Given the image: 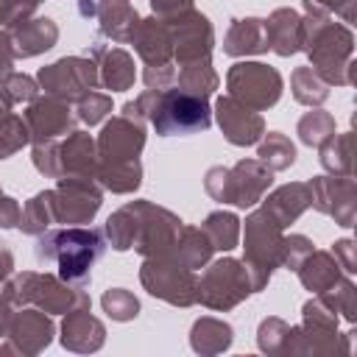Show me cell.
I'll list each match as a JSON object with an SVG mask.
<instances>
[{
	"mask_svg": "<svg viewBox=\"0 0 357 357\" xmlns=\"http://www.w3.org/2000/svg\"><path fill=\"white\" fill-rule=\"evenodd\" d=\"M103 248L106 243L98 229H59L36 240V259L50 262L59 279L70 284H84Z\"/></svg>",
	"mask_w": 357,
	"mask_h": 357,
	"instance_id": "obj_1",
	"label": "cell"
},
{
	"mask_svg": "<svg viewBox=\"0 0 357 357\" xmlns=\"http://www.w3.org/2000/svg\"><path fill=\"white\" fill-rule=\"evenodd\" d=\"M151 123L156 128V134L162 137H187V134H201L212 126V112H209V100L201 95H190L181 89L165 92L153 112H151Z\"/></svg>",
	"mask_w": 357,
	"mask_h": 357,
	"instance_id": "obj_2",
	"label": "cell"
}]
</instances>
